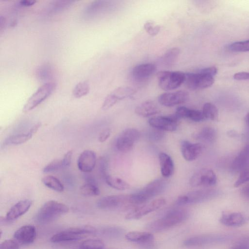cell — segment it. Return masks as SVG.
<instances>
[{
    "instance_id": "obj_46",
    "label": "cell",
    "mask_w": 249,
    "mask_h": 249,
    "mask_svg": "<svg viewBox=\"0 0 249 249\" xmlns=\"http://www.w3.org/2000/svg\"><path fill=\"white\" fill-rule=\"evenodd\" d=\"M19 244L15 240L7 239L2 242L0 249H19Z\"/></svg>"
},
{
    "instance_id": "obj_31",
    "label": "cell",
    "mask_w": 249,
    "mask_h": 249,
    "mask_svg": "<svg viewBox=\"0 0 249 249\" xmlns=\"http://www.w3.org/2000/svg\"><path fill=\"white\" fill-rule=\"evenodd\" d=\"M104 180L108 186L117 190L124 191L130 188L127 182L117 177L108 175Z\"/></svg>"
},
{
    "instance_id": "obj_34",
    "label": "cell",
    "mask_w": 249,
    "mask_h": 249,
    "mask_svg": "<svg viewBox=\"0 0 249 249\" xmlns=\"http://www.w3.org/2000/svg\"><path fill=\"white\" fill-rule=\"evenodd\" d=\"M180 53V50L177 47L168 49L162 56L163 64L168 67L172 66L176 61Z\"/></svg>"
},
{
    "instance_id": "obj_40",
    "label": "cell",
    "mask_w": 249,
    "mask_h": 249,
    "mask_svg": "<svg viewBox=\"0 0 249 249\" xmlns=\"http://www.w3.org/2000/svg\"><path fill=\"white\" fill-rule=\"evenodd\" d=\"M228 47L230 50L234 52H249V39L233 42Z\"/></svg>"
},
{
    "instance_id": "obj_43",
    "label": "cell",
    "mask_w": 249,
    "mask_h": 249,
    "mask_svg": "<svg viewBox=\"0 0 249 249\" xmlns=\"http://www.w3.org/2000/svg\"><path fill=\"white\" fill-rule=\"evenodd\" d=\"M144 29L150 36L157 35L160 31V27L159 25H156L152 21H147L144 24Z\"/></svg>"
},
{
    "instance_id": "obj_52",
    "label": "cell",
    "mask_w": 249,
    "mask_h": 249,
    "mask_svg": "<svg viewBox=\"0 0 249 249\" xmlns=\"http://www.w3.org/2000/svg\"><path fill=\"white\" fill-rule=\"evenodd\" d=\"M241 193L244 196L249 199V183L242 188Z\"/></svg>"
},
{
    "instance_id": "obj_12",
    "label": "cell",
    "mask_w": 249,
    "mask_h": 249,
    "mask_svg": "<svg viewBox=\"0 0 249 249\" xmlns=\"http://www.w3.org/2000/svg\"><path fill=\"white\" fill-rule=\"evenodd\" d=\"M166 203V200L163 197L156 198L148 203L136 207L129 212L125 216L127 220H134L141 218L144 215L156 211Z\"/></svg>"
},
{
    "instance_id": "obj_57",
    "label": "cell",
    "mask_w": 249,
    "mask_h": 249,
    "mask_svg": "<svg viewBox=\"0 0 249 249\" xmlns=\"http://www.w3.org/2000/svg\"><path fill=\"white\" fill-rule=\"evenodd\" d=\"M249 151V144H248V145L246 146Z\"/></svg>"
},
{
    "instance_id": "obj_33",
    "label": "cell",
    "mask_w": 249,
    "mask_h": 249,
    "mask_svg": "<svg viewBox=\"0 0 249 249\" xmlns=\"http://www.w3.org/2000/svg\"><path fill=\"white\" fill-rule=\"evenodd\" d=\"M34 134L29 131L26 133L14 135L8 137L5 142L6 145H18L29 140Z\"/></svg>"
},
{
    "instance_id": "obj_18",
    "label": "cell",
    "mask_w": 249,
    "mask_h": 249,
    "mask_svg": "<svg viewBox=\"0 0 249 249\" xmlns=\"http://www.w3.org/2000/svg\"><path fill=\"white\" fill-rule=\"evenodd\" d=\"M96 154L92 150L83 151L77 159V167L84 173H89L94 168L96 163Z\"/></svg>"
},
{
    "instance_id": "obj_28",
    "label": "cell",
    "mask_w": 249,
    "mask_h": 249,
    "mask_svg": "<svg viewBox=\"0 0 249 249\" xmlns=\"http://www.w3.org/2000/svg\"><path fill=\"white\" fill-rule=\"evenodd\" d=\"M248 167H249V151L246 146L233 161L232 168L236 171H241Z\"/></svg>"
},
{
    "instance_id": "obj_54",
    "label": "cell",
    "mask_w": 249,
    "mask_h": 249,
    "mask_svg": "<svg viewBox=\"0 0 249 249\" xmlns=\"http://www.w3.org/2000/svg\"><path fill=\"white\" fill-rule=\"evenodd\" d=\"M6 24V19L4 17L1 16L0 17V30L1 31L5 27Z\"/></svg>"
},
{
    "instance_id": "obj_15",
    "label": "cell",
    "mask_w": 249,
    "mask_h": 249,
    "mask_svg": "<svg viewBox=\"0 0 249 249\" xmlns=\"http://www.w3.org/2000/svg\"><path fill=\"white\" fill-rule=\"evenodd\" d=\"M189 98L188 93L184 90L166 92L158 97L159 103L164 106L171 107L186 102Z\"/></svg>"
},
{
    "instance_id": "obj_20",
    "label": "cell",
    "mask_w": 249,
    "mask_h": 249,
    "mask_svg": "<svg viewBox=\"0 0 249 249\" xmlns=\"http://www.w3.org/2000/svg\"><path fill=\"white\" fill-rule=\"evenodd\" d=\"M247 218L242 213L237 212L224 213L221 216L220 222L226 226L237 227L243 225Z\"/></svg>"
},
{
    "instance_id": "obj_29",
    "label": "cell",
    "mask_w": 249,
    "mask_h": 249,
    "mask_svg": "<svg viewBox=\"0 0 249 249\" xmlns=\"http://www.w3.org/2000/svg\"><path fill=\"white\" fill-rule=\"evenodd\" d=\"M194 138L199 141L206 142H213L217 137L216 130L210 126H205L193 134Z\"/></svg>"
},
{
    "instance_id": "obj_39",
    "label": "cell",
    "mask_w": 249,
    "mask_h": 249,
    "mask_svg": "<svg viewBox=\"0 0 249 249\" xmlns=\"http://www.w3.org/2000/svg\"><path fill=\"white\" fill-rule=\"evenodd\" d=\"M124 232V230L119 227H107L101 230V233L109 237L116 238L121 236Z\"/></svg>"
},
{
    "instance_id": "obj_49",
    "label": "cell",
    "mask_w": 249,
    "mask_h": 249,
    "mask_svg": "<svg viewBox=\"0 0 249 249\" xmlns=\"http://www.w3.org/2000/svg\"><path fill=\"white\" fill-rule=\"evenodd\" d=\"M110 135V130L109 128H106L102 130L99 134L98 141L101 142H105Z\"/></svg>"
},
{
    "instance_id": "obj_7",
    "label": "cell",
    "mask_w": 249,
    "mask_h": 249,
    "mask_svg": "<svg viewBox=\"0 0 249 249\" xmlns=\"http://www.w3.org/2000/svg\"><path fill=\"white\" fill-rule=\"evenodd\" d=\"M56 87L55 82L44 83L27 101L23 107V111L28 112L38 106L53 93Z\"/></svg>"
},
{
    "instance_id": "obj_9",
    "label": "cell",
    "mask_w": 249,
    "mask_h": 249,
    "mask_svg": "<svg viewBox=\"0 0 249 249\" xmlns=\"http://www.w3.org/2000/svg\"><path fill=\"white\" fill-rule=\"evenodd\" d=\"M141 134L135 128H127L118 136L116 141V147L120 152L126 153L131 150L134 143L140 139Z\"/></svg>"
},
{
    "instance_id": "obj_11",
    "label": "cell",
    "mask_w": 249,
    "mask_h": 249,
    "mask_svg": "<svg viewBox=\"0 0 249 249\" xmlns=\"http://www.w3.org/2000/svg\"><path fill=\"white\" fill-rule=\"evenodd\" d=\"M213 77L198 72L185 73V82L188 88L198 90L210 87L214 83Z\"/></svg>"
},
{
    "instance_id": "obj_36",
    "label": "cell",
    "mask_w": 249,
    "mask_h": 249,
    "mask_svg": "<svg viewBox=\"0 0 249 249\" xmlns=\"http://www.w3.org/2000/svg\"><path fill=\"white\" fill-rule=\"evenodd\" d=\"M89 89V85L87 81L80 82L73 88L72 92V95L76 98L82 97L88 94Z\"/></svg>"
},
{
    "instance_id": "obj_5",
    "label": "cell",
    "mask_w": 249,
    "mask_h": 249,
    "mask_svg": "<svg viewBox=\"0 0 249 249\" xmlns=\"http://www.w3.org/2000/svg\"><path fill=\"white\" fill-rule=\"evenodd\" d=\"M157 78L159 87L168 91L178 88L185 82V73L179 71H160Z\"/></svg>"
},
{
    "instance_id": "obj_47",
    "label": "cell",
    "mask_w": 249,
    "mask_h": 249,
    "mask_svg": "<svg viewBox=\"0 0 249 249\" xmlns=\"http://www.w3.org/2000/svg\"><path fill=\"white\" fill-rule=\"evenodd\" d=\"M72 151H69L65 154L63 158L61 160L63 168L70 166L72 160Z\"/></svg>"
},
{
    "instance_id": "obj_53",
    "label": "cell",
    "mask_w": 249,
    "mask_h": 249,
    "mask_svg": "<svg viewBox=\"0 0 249 249\" xmlns=\"http://www.w3.org/2000/svg\"><path fill=\"white\" fill-rule=\"evenodd\" d=\"M41 125V124L40 123H37L30 129L29 131L34 134L37 132V131L40 128Z\"/></svg>"
},
{
    "instance_id": "obj_35",
    "label": "cell",
    "mask_w": 249,
    "mask_h": 249,
    "mask_svg": "<svg viewBox=\"0 0 249 249\" xmlns=\"http://www.w3.org/2000/svg\"><path fill=\"white\" fill-rule=\"evenodd\" d=\"M202 112L205 119L214 121L218 118V109L215 105L211 103H206L203 105Z\"/></svg>"
},
{
    "instance_id": "obj_3",
    "label": "cell",
    "mask_w": 249,
    "mask_h": 249,
    "mask_svg": "<svg viewBox=\"0 0 249 249\" xmlns=\"http://www.w3.org/2000/svg\"><path fill=\"white\" fill-rule=\"evenodd\" d=\"M166 185V181L164 179L159 178L151 181L139 191L130 195L131 204L141 205L145 203L163 192Z\"/></svg>"
},
{
    "instance_id": "obj_30",
    "label": "cell",
    "mask_w": 249,
    "mask_h": 249,
    "mask_svg": "<svg viewBox=\"0 0 249 249\" xmlns=\"http://www.w3.org/2000/svg\"><path fill=\"white\" fill-rule=\"evenodd\" d=\"M36 76L41 82H50L53 76V69L50 64H44L39 66L36 71Z\"/></svg>"
},
{
    "instance_id": "obj_26",
    "label": "cell",
    "mask_w": 249,
    "mask_h": 249,
    "mask_svg": "<svg viewBox=\"0 0 249 249\" xmlns=\"http://www.w3.org/2000/svg\"><path fill=\"white\" fill-rule=\"evenodd\" d=\"M160 172L163 177L169 178L174 171V164L171 157L163 152L160 153L159 156Z\"/></svg>"
},
{
    "instance_id": "obj_58",
    "label": "cell",
    "mask_w": 249,
    "mask_h": 249,
    "mask_svg": "<svg viewBox=\"0 0 249 249\" xmlns=\"http://www.w3.org/2000/svg\"><path fill=\"white\" fill-rule=\"evenodd\" d=\"M105 249V248H104V249Z\"/></svg>"
},
{
    "instance_id": "obj_14",
    "label": "cell",
    "mask_w": 249,
    "mask_h": 249,
    "mask_svg": "<svg viewBox=\"0 0 249 249\" xmlns=\"http://www.w3.org/2000/svg\"><path fill=\"white\" fill-rule=\"evenodd\" d=\"M229 237L219 234H202L189 237L183 241L187 247L201 246L226 240Z\"/></svg>"
},
{
    "instance_id": "obj_22",
    "label": "cell",
    "mask_w": 249,
    "mask_h": 249,
    "mask_svg": "<svg viewBox=\"0 0 249 249\" xmlns=\"http://www.w3.org/2000/svg\"><path fill=\"white\" fill-rule=\"evenodd\" d=\"M175 115L179 119H188L196 122L203 121L205 118L202 112L181 106L178 107Z\"/></svg>"
},
{
    "instance_id": "obj_45",
    "label": "cell",
    "mask_w": 249,
    "mask_h": 249,
    "mask_svg": "<svg viewBox=\"0 0 249 249\" xmlns=\"http://www.w3.org/2000/svg\"><path fill=\"white\" fill-rule=\"evenodd\" d=\"M108 163L107 159L101 157L99 160V171L102 178H104L109 175L107 172Z\"/></svg>"
},
{
    "instance_id": "obj_27",
    "label": "cell",
    "mask_w": 249,
    "mask_h": 249,
    "mask_svg": "<svg viewBox=\"0 0 249 249\" xmlns=\"http://www.w3.org/2000/svg\"><path fill=\"white\" fill-rule=\"evenodd\" d=\"M107 1L103 0L94 1L87 5L83 11V16L86 19H91L102 12L107 5Z\"/></svg>"
},
{
    "instance_id": "obj_6",
    "label": "cell",
    "mask_w": 249,
    "mask_h": 249,
    "mask_svg": "<svg viewBox=\"0 0 249 249\" xmlns=\"http://www.w3.org/2000/svg\"><path fill=\"white\" fill-rule=\"evenodd\" d=\"M217 194L216 190L210 189L193 191L179 196L176 203L178 206H183L201 203L212 199Z\"/></svg>"
},
{
    "instance_id": "obj_25",
    "label": "cell",
    "mask_w": 249,
    "mask_h": 249,
    "mask_svg": "<svg viewBox=\"0 0 249 249\" xmlns=\"http://www.w3.org/2000/svg\"><path fill=\"white\" fill-rule=\"evenodd\" d=\"M74 2L73 0H54L45 8V13L51 16L59 14L67 10Z\"/></svg>"
},
{
    "instance_id": "obj_55",
    "label": "cell",
    "mask_w": 249,
    "mask_h": 249,
    "mask_svg": "<svg viewBox=\"0 0 249 249\" xmlns=\"http://www.w3.org/2000/svg\"><path fill=\"white\" fill-rule=\"evenodd\" d=\"M230 249H249V247L246 245H238Z\"/></svg>"
},
{
    "instance_id": "obj_8",
    "label": "cell",
    "mask_w": 249,
    "mask_h": 249,
    "mask_svg": "<svg viewBox=\"0 0 249 249\" xmlns=\"http://www.w3.org/2000/svg\"><path fill=\"white\" fill-rule=\"evenodd\" d=\"M96 205L100 209L114 210L132 204L130 195H114L100 198Z\"/></svg>"
},
{
    "instance_id": "obj_13",
    "label": "cell",
    "mask_w": 249,
    "mask_h": 249,
    "mask_svg": "<svg viewBox=\"0 0 249 249\" xmlns=\"http://www.w3.org/2000/svg\"><path fill=\"white\" fill-rule=\"evenodd\" d=\"M179 119L175 115L153 117L148 120L152 127L162 131H174L178 128Z\"/></svg>"
},
{
    "instance_id": "obj_42",
    "label": "cell",
    "mask_w": 249,
    "mask_h": 249,
    "mask_svg": "<svg viewBox=\"0 0 249 249\" xmlns=\"http://www.w3.org/2000/svg\"><path fill=\"white\" fill-rule=\"evenodd\" d=\"M248 181H249V167L241 171L238 178L233 185L234 187H239Z\"/></svg>"
},
{
    "instance_id": "obj_48",
    "label": "cell",
    "mask_w": 249,
    "mask_h": 249,
    "mask_svg": "<svg viewBox=\"0 0 249 249\" xmlns=\"http://www.w3.org/2000/svg\"><path fill=\"white\" fill-rule=\"evenodd\" d=\"M199 72L213 77L217 72V69L214 67H210L201 69Z\"/></svg>"
},
{
    "instance_id": "obj_10",
    "label": "cell",
    "mask_w": 249,
    "mask_h": 249,
    "mask_svg": "<svg viewBox=\"0 0 249 249\" xmlns=\"http://www.w3.org/2000/svg\"><path fill=\"white\" fill-rule=\"evenodd\" d=\"M217 181V177L214 172L211 169L202 168L195 173L190 179V184L192 187H208L214 186Z\"/></svg>"
},
{
    "instance_id": "obj_19",
    "label": "cell",
    "mask_w": 249,
    "mask_h": 249,
    "mask_svg": "<svg viewBox=\"0 0 249 249\" xmlns=\"http://www.w3.org/2000/svg\"><path fill=\"white\" fill-rule=\"evenodd\" d=\"M32 201L29 199L21 200L13 205L8 211L3 220L13 221L25 213L30 208Z\"/></svg>"
},
{
    "instance_id": "obj_16",
    "label": "cell",
    "mask_w": 249,
    "mask_h": 249,
    "mask_svg": "<svg viewBox=\"0 0 249 249\" xmlns=\"http://www.w3.org/2000/svg\"><path fill=\"white\" fill-rule=\"evenodd\" d=\"M204 148V145L200 143H192L188 141H183L180 144L182 155L188 161L196 160L202 153Z\"/></svg>"
},
{
    "instance_id": "obj_44",
    "label": "cell",
    "mask_w": 249,
    "mask_h": 249,
    "mask_svg": "<svg viewBox=\"0 0 249 249\" xmlns=\"http://www.w3.org/2000/svg\"><path fill=\"white\" fill-rule=\"evenodd\" d=\"M164 131L153 128L148 133L149 139L153 142L160 141L164 136Z\"/></svg>"
},
{
    "instance_id": "obj_56",
    "label": "cell",
    "mask_w": 249,
    "mask_h": 249,
    "mask_svg": "<svg viewBox=\"0 0 249 249\" xmlns=\"http://www.w3.org/2000/svg\"><path fill=\"white\" fill-rule=\"evenodd\" d=\"M245 121L247 124L249 126V112H248L245 116Z\"/></svg>"
},
{
    "instance_id": "obj_23",
    "label": "cell",
    "mask_w": 249,
    "mask_h": 249,
    "mask_svg": "<svg viewBox=\"0 0 249 249\" xmlns=\"http://www.w3.org/2000/svg\"><path fill=\"white\" fill-rule=\"evenodd\" d=\"M125 237L129 241L146 245L152 243L154 239L153 234L149 231H129Z\"/></svg>"
},
{
    "instance_id": "obj_50",
    "label": "cell",
    "mask_w": 249,
    "mask_h": 249,
    "mask_svg": "<svg viewBox=\"0 0 249 249\" xmlns=\"http://www.w3.org/2000/svg\"><path fill=\"white\" fill-rule=\"evenodd\" d=\"M233 78L236 80H249V72L241 71L235 73Z\"/></svg>"
},
{
    "instance_id": "obj_2",
    "label": "cell",
    "mask_w": 249,
    "mask_h": 249,
    "mask_svg": "<svg viewBox=\"0 0 249 249\" xmlns=\"http://www.w3.org/2000/svg\"><path fill=\"white\" fill-rule=\"evenodd\" d=\"M69 207L55 200L45 202L35 215V220L38 223L46 224L52 222L69 212Z\"/></svg>"
},
{
    "instance_id": "obj_4",
    "label": "cell",
    "mask_w": 249,
    "mask_h": 249,
    "mask_svg": "<svg viewBox=\"0 0 249 249\" xmlns=\"http://www.w3.org/2000/svg\"><path fill=\"white\" fill-rule=\"evenodd\" d=\"M96 232L97 230L90 226L72 227L54 234L50 240L53 243L76 241Z\"/></svg>"
},
{
    "instance_id": "obj_37",
    "label": "cell",
    "mask_w": 249,
    "mask_h": 249,
    "mask_svg": "<svg viewBox=\"0 0 249 249\" xmlns=\"http://www.w3.org/2000/svg\"><path fill=\"white\" fill-rule=\"evenodd\" d=\"M81 193L85 196H97L100 191L98 184L85 183L80 188Z\"/></svg>"
},
{
    "instance_id": "obj_24",
    "label": "cell",
    "mask_w": 249,
    "mask_h": 249,
    "mask_svg": "<svg viewBox=\"0 0 249 249\" xmlns=\"http://www.w3.org/2000/svg\"><path fill=\"white\" fill-rule=\"evenodd\" d=\"M156 70L155 66L152 63L138 65L133 68L132 74L136 80H141L150 76Z\"/></svg>"
},
{
    "instance_id": "obj_41",
    "label": "cell",
    "mask_w": 249,
    "mask_h": 249,
    "mask_svg": "<svg viewBox=\"0 0 249 249\" xmlns=\"http://www.w3.org/2000/svg\"><path fill=\"white\" fill-rule=\"evenodd\" d=\"M63 168L62 160H55L46 165L43 169V172L45 173H52Z\"/></svg>"
},
{
    "instance_id": "obj_51",
    "label": "cell",
    "mask_w": 249,
    "mask_h": 249,
    "mask_svg": "<svg viewBox=\"0 0 249 249\" xmlns=\"http://www.w3.org/2000/svg\"><path fill=\"white\" fill-rule=\"evenodd\" d=\"M36 2V1L34 0H20L18 4L20 7H29L35 4Z\"/></svg>"
},
{
    "instance_id": "obj_21",
    "label": "cell",
    "mask_w": 249,
    "mask_h": 249,
    "mask_svg": "<svg viewBox=\"0 0 249 249\" xmlns=\"http://www.w3.org/2000/svg\"><path fill=\"white\" fill-rule=\"evenodd\" d=\"M135 112L140 116L148 117L158 114L160 110L154 102L147 100L138 105L135 109Z\"/></svg>"
},
{
    "instance_id": "obj_1",
    "label": "cell",
    "mask_w": 249,
    "mask_h": 249,
    "mask_svg": "<svg viewBox=\"0 0 249 249\" xmlns=\"http://www.w3.org/2000/svg\"><path fill=\"white\" fill-rule=\"evenodd\" d=\"M188 212L184 209H174L168 212L163 217L149 223L146 228L152 232H160L175 226L185 221Z\"/></svg>"
},
{
    "instance_id": "obj_38",
    "label": "cell",
    "mask_w": 249,
    "mask_h": 249,
    "mask_svg": "<svg viewBox=\"0 0 249 249\" xmlns=\"http://www.w3.org/2000/svg\"><path fill=\"white\" fill-rule=\"evenodd\" d=\"M105 244L104 242L96 239H89L83 241L80 245L79 249H102Z\"/></svg>"
},
{
    "instance_id": "obj_17",
    "label": "cell",
    "mask_w": 249,
    "mask_h": 249,
    "mask_svg": "<svg viewBox=\"0 0 249 249\" xmlns=\"http://www.w3.org/2000/svg\"><path fill=\"white\" fill-rule=\"evenodd\" d=\"M36 236V227L31 225H24L14 233V237L20 245H29L33 243Z\"/></svg>"
},
{
    "instance_id": "obj_32",
    "label": "cell",
    "mask_w": 249,
    "mask_h": 249,
    "mask_svg": "<svg viewBox=\"0 0 249 249\" xmlns=\"http://www.w3.org/2000/svg\"><path fill=\"white\" fill-rule=\"evenodd\" d=\"M42 182L45 186L57 192H62L64 187L61 182L56 177L48 175L42 179Z\"/></svg>"
}]
</instances>
